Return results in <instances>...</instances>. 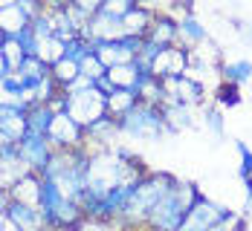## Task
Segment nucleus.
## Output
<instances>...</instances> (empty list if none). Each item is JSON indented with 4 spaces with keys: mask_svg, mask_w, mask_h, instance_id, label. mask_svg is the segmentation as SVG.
<instances>
[{
    "mask_svg": "<svg viewBox=\"0 0 252 231\" xmlns=\"http://www.w3.org/2000/svg\"><path fill=\"white\" fill-rule=\"evenodd\" d=\"M209 41V29L200 24V18L194 15V6H183L177 15V47L194 52Z\"/></svg>",
    "mask_w": 252,
    "mask_h": 231,
    "instance_id": "10",
    "label": "nucleus"
},
{
    "mask_svg": "<svg viewBox=\"0 0 252 231\" xmlns=\"http://www.w3.org/2000/svg\"><path fill=\"white\" fill-rule=\"evenodd\" d=\"M32 26V15L24 0H0V38H18Z\"/></svg>",
    "mask_w": 252,
    "mask_h": 231,
    "instance_id": "13",
    "label": "nucleus"
},
{
    "mask_svg": "<svg viewBox=\"0 0 252 231\" xmlns=\"http://www.w3.org/2000/svg\"><path fill=\"white\" fill-rule=\"evenodd\" d=\"M47 139H50L52 151H78V148H87L84 128L78 125L67 110L52 116V125H50V130H47Z\"/></svg>",
    "mask_w": 252,
    "mask_h": 231,
    "instance_id": "7",
    "label": "nucleus"
},
{
    "mask_svg": "<svg viewBox=\"0 0 252 231\" xmlns=\"http://www.w3.org/2000/svg\"><path fill=\"white\" fill-rule=\"evenodd\" d=\"M18 44L24 47L26 58H38V35L32 32V26H29V29H24V32L18 35Z\"/></svg>",
    "mask_w": 252,
    "mask_h": 231,
    "instance_id": "32",
    "label": "nucleus"
},
{
    "mask_svg": "<svg viewBox=\"0 0 252 231\" xmlns=\"http://www.w3.org/2000/svg\"><path fill=\"white\" fill-rule=\"evenodd\" d=\"M162 90H165V102H174V104H186V107H203L209 90L191 81L189 76H180V78H165L162 81Z\"/></svg>",
    "mask_w": 252,
    "mask_h": 231,
    "instance_id": "12",
    "label": "nucleus"
},
{
    "mask_svg": "<svg viewBox=\"0 0 252 231\" xmlns=\"http://www.w3.org/2000/svg\"><path fill=\"white\" fill-rule=\"evenodd\" d=\"M241 32L247 35V41H252V24H244V26H241Z\"/></svg>",
    "mask_w": 252,
    "mask_h": 231,
    "instance_id": "35",
    "label": "nucleus"
},
{
    "mask_svg": "<svg viewBox=\"0 0 252 231\" xmlns=\"http://www.w3.org/2000/svg\"><path fill=\"white\" fill-rule=\"evenodd\" d=\"M18 154L24 159V165L32 171V174H41L44 177V171H47V165H50L52 159V145L47 136H38V133H26L24 139L18 142Z\"/></svg>",
    "mask_w": 252,
    "mask_h": 231,
    "instance_id": "11",
    "label": "nucleus"
},
{
    "mask_svg": "<svg viewBox=\"0 0 252 231\" xmlns=\"http://www.w3.org/2000/svg\"><path fill=\"white\" fill-rule=\"evenodd\" d=\"M235 148H238V156H241V168H238V174H241L244 185L250 188L252 185V148L247 145V142H238Z\"/></svg>",
    "mask_w": 252,
    "mask_h": 231,
    "instance_id": "30",
    "label": "nucleus"
},
{
    "mask_svg": "<svg viewBox=\"0 0 252 231\" xmlns=\"http://www.w3.org/2000/svg\"><path fill=\"white\" fill-rule=\"evenodd\" d=\"M9 76V70H6V61H3V38H0V78Z\"/></svg>",
    "mask_w": 252,
    "mask_h": 231,
    "instance_id": "34",
    "label": "nucleus"
},
{
    "mask_svg": "<svg viewBox=\"0 0 252 231\" xmlns=\"http://www.w3.org/2000/svg\"><path fill=\"white\" fill-rule=\"evenodd\" d=\"M3 61H6V70H9V73H15V70L26 61V52H24V47L18 44V38H3Z\"/></svg>",
    "mask_w": 252,
    "mask_h": 231,
    "instance_id": "27",
    "label": "nucleus"
},
{
    "mask_svg": "<svg viewBox=\"0 0 252 231\" xmlns=\"http://www.w3.org/2000/svg\"><path fill=\"white\" fill-rule=\"evenodd\" d=\"M6 220L15 226L18 231H50L41 211L35 205H24V203H12L9 200V208H6Z\"/></svg>",
    "mask_w": 252,
    "mask_h": 231,
    "instance_id": "16",
    "label": "nucleus"
},
{
    "mask_svg": "<svg viewBox=\"0 0 252 231\" xmlns=\"http://www.w3.org/2000/svg\"><path fill=\"white\" fill-rule=\"evenodd\" d=\"M189 64H191V52L183 50V47H165V50L157 52V58L151 61V76L165 81V78H180L189 73Z\"/></svg>",
    "mask_w": 252,
    "mask_h": 231,
    "instance_id": "9",
    "label": "nucleus"
},
{
    "mask_svg": "<svg viewBox=\"0 0 252 231\" xmlns=\"http://www.w3.org/2000/svg\"><path fill=\"white\" fill-rule=\"evenodd\" d=\"M220 81L223 84H232V87H244V84H252V61L250 58H229L220 64Z\"/></svg>",
    "mask_w": 252,
    "mask_h": 231,
    "instance_id": "21",
    "label": "nucleus"
},
{
    "mask_svg": "<svg viewBox=\"0 0 252 231\" xmlns=\"http://www.w3.org/2000/svg\"><path fill=\"white\" fill-rule=\"evenodd\" d=\"M81 76L90 78L93 84H96V81H101V78L107 76V67H104V64L99 61V55H96V52H90V55L81 61Z\"/></svg>",
    "mask_w": 252,
    "mask_h": 231,
    "instance_id": "29",
    "label": "nucleus"
},
{
    "mask_svg": "<svg viewBox=\"0 0 252 231\" xmlns=\"http://www.w3.org/2000/svg\"><path fill=\"white\" fill-rule=\"evenodd\" d=\"M136 104H139V96H136L133 90H113V93L107 96V116L122 119V116L130 113Z\"/></svg>",
    "mask_w": 252,
    "mask_h": 231,
    "instance_id": "24",
    "label": "nucleus"
},
{
    "mask_svg": "<svg viewBox=\"0 0 252 231\" xmlns=\"http://www.w3.org/2000/svg\"><path fill=\"white\" fill-rule=\"evenodd\" d=\"M145 41L165 50V47H174L177 44V18L168 12V9H157V18H154L151 29L145 35Z\"/></svg>",
    "mask_w": 252,
    "mask_h": 231,
    "instance_id": "15",
    "label": "nucleus"
},
{
    "mask_svg": "<svg viewBox=\"0 0 252 231\" xmlns=\"http://www.w3.org/2000/svg\"><path fill=\"white\" fill-rule=\"evenodd\" d=\"M50 76H52V81L58 84V90L64 93V90H67V87H70V84H73L78 76H81V64L64 55L61 61H55V64L50 67Z\"/></svg>",
    "mask_w": 252,
    "mask_h": 231,
    "instance_id": "23",
    "label": "nucleus"
},
{
    "mask_svg": "<svg viewBox=\"0 0 252 231\" xmlns=\"http://www.w3.org/2000/svg\"><path fill=\"white\" fill-rule=\"evenodd\" d=\"M67 113L87 130V128H93L99 119L107 116V99L101 96L96 87L93 90H81V93H70L67 96Z\"/></svg>",
    "mask_w": 252,
    "mask_h": 231,
    "instance_id": "6",
    "label": "nucleus"
},
{
    "mask_svg": "<svg viewBox=\"0 0 252 231\" xmlns=\"http://www.w3.org/2000/svg\"><path fill=\"white\" fill-rule=\"evenodd\" d=\"M29 174V168L24 165V159L18 154V145H6V148H0V188H12L15 182L26 177Z\"/></svg>",
    "mask_w": 252,
    "mask_h": 231,
    "instance_id": "18",
    "label": "nucleus"
},
{
    "mask_svg": "<svg viewBox=\"0 0 252 231\" xmlns=\"http://www.w3.org/2000/svg\"><path fill=\"white\" fill-rule=\"evenodd\" d=\"M174 174L168 171H151L142 182H136L130 191H127V203L122 208V217H119V226L125 229H145L151 211L157 208V203L165 197V191L174 185Z\"/></svg>",
    "mask_w": 252,
    "mask_h": 231,
    "instance_id": "1",
    "label": "nucleus"
},
{
    "mask_svg": "<svg viewBox=\"0 0 252 231\" xmlns=\"http://www.w3.org/2000/svg\"><path fill=\"white\" fill-rule=\"evenodd\" d=\"M154 18H157V9L145 6V3H133V9L122 18V35L125 38H142L145 41Z\"/></svg>",
    "mask_w": 252,
    "mask_h": 231,
    "instance_id": "17",
    "label": "nucleus"
},
{
    "mask_svg": "<svg viewBox=\"0 0 252 231\" xmlns=\"http://www.w3.org/2000/svg\"><path fill=\"white\" fill-rule=\"evenodd\" d=\"M6 208H9V191H6V188H0V211L6 214Z\"/></svg>",
    "mask_w": 252,
    "mask_h": 231,
    "instance_id": "33",
    "label": "nucleus"
},
{
    "mask_svg": "<svg viewBox=\"0 0 252 231\" xmlns=\"http://www.w3.org/2000/svg\"><path fill=\"white\" fill-rule=\"evenodd\" d=\"M41 188H44V177L29 171L26 177H21V180L9 188V200H12V203H24V205L38 208V203H41Z\"/></svg>",
    "mask_w": 252,
    "mask_h": 231,
    "instance_id": "20",
    "label": "nucleus"
},
{
    "mask_svg": "<svg viewBox=\"0 0 252 231\" xmlns=\"http://www.w3.org/2000/svg\"><path fill=\"white\" fill-rule=\"evenodd\" d=\"M64 50H67V44L61 41V38H44V41H38V58L47 64V67H52L55 61H61L64 58Z\"/></svg>",
    "mask_w": 252,
    "mask_h": 231,
    "instance_id": "26",
    "label": "nucleus"
},
{
    "mask_svg": "<svg viewBox=\"0 0 252 231\" xmlns=\"http://www.w3.org/2000/svg\"><path fill=\"white\" fill-rule=\"evenodd\" d=\"M215 96V107H220V110H226V107H238L241 104V90L238 87H232V84H218V90L212 93Z\"/></svg>",
    "mask_w": 252,
    "mask_h": 231,
    "instance_id": "28",
    "label": "nucleus"
},
{
    "mask_svg": "<svg viewBox=\"0 0 252 231\" xmlns=\"http://www.w3.org/2000/svg\"><path fill=\"white\" fill-rule=\"evenodd\" d=\"M200 194L203 191L194 185V182L177 177L174 185L165 191V197H162V200L157 203V208L151 211L145 229L148 231H177L183 223H186L189 211H191V205L197 203Z\"/></svg>",
    "mask_w": 252,
    "mask_h": 231,
    "instance_id": "2",
    "label": "nucleus"
},
{
    "mask_svg": "<svg viewBox=\"0 0 252 231\" xmlns=\"http://www.w3.org/2000/svg\"><path fill=\"white\" fill-rule=\"evenodd\" d=\"M38 211L47 223L50 231H76L87 217L78 203L61 197V191L52 185L50 180H44V188H41V203H38Z\"/></svg>",
    "mask_w": 252,
    "mask_h": 231,
    "instance_id": "4",
    "label": "nucleus"
},
{
    "mask_svg": "<svg viewBox=\"0 0 252 231\" xmlns=\"http://www.w3.org/2000/svg\"><path fill=\"white\" fill-rule=\"evenodd\" d=\"M162 119H165L168 133H180V130H189L191 125H194V110L186 107V104L165 102L162 104Z\"/></svg>",
    "mask_w": 252,
    "mask_h": 231,
    "instance_id": "22",
    "label": "nucleus"
},
{
    "mask_svg": "<svg viewBox=\"0 0 252 231\" xmlns=\"http://www.w3.org/2000/svg\"><path fill=\"white\" fill-rule=\"evenodd\" d=\"M52 113L47 104H35V107H29V113H26V133H38V136H47V130L52 125Z\"/></svg>",
    "mask_w": 252,
    "mask_h": 231,
    "instance_id": "25",
    "label": "nucleus"
},
{
    "mask_svg": "<svg viewBox=\"0 0 252 231\" xmlns=\"http://www.w3.org/2000/svg\"><path fill=\"white\" fill-rule=\"evenodd\" d=\"M26 113L29 107L24 104H0V133L12 142H21L26 136Z\"/></svg>",
    "mask_w": 252,
    "mask_h": 231,
    "instance_id": "19",
    "label": "nucleus"
},
{
    "mask_svg": "<svg viewBox=\"0 0 252 231\" xmlns=\"http://www.w3.org/2000/svg\"><path fill=\"white\" fill-rule=\"evenodd\" d=\"M244 226H247V220L241 211H232V208L215 203L212 197L200 194L189 211L186 223L177 231H244Z\"/></svg>",
    "mask_w": 252,
    "mask_h": 231,
    "instance_id": "3",
    "label": "nucleus"
},
{
    "mask_svg": "<svg viewBox=\"0 0 252 231\" xmlns=\"http://www.w3.org/2000/svg\"><path fill=\"white\" fill-rule=\"evenodd\" d=\"M119 122L113 119V116H104L99 119L93 128L84 130V139H87V148L90 151H104V148H113V145H119Z\"/></svg>",
    "mask_w": 252,
    "mask_h": 231,
    "instance_id": "14",
    "label": "nucleus"
},
{
    "mask_svg": "<svg viewBox=\"0 0 252 231\" xmlns=\"http://www.w3.org/2000/svg\"><path fill=\"white\" fill-rule=\"evenodd\" d=\"M203 122H206V128L212 130L215 136H223V110L220 107H215V104H209V107H203Z\"/></svg>",
    "mask_w": 252,
    "mask_h": 231,
    "instance_id": "31",
    "label": "nucleus"
},
{
    "mask_svg": "<svg viewBox=\"0 0 252 231\" xmlns=\"http://www.w3.org/2000/svg\"><path fill=\"white\" fill-rule=\"evenodd\" d=\"M142 38H119V41H101L93 47V52L99 55V61L113 70V67H122V64H133L136 55L142 52Z\"/></svg>",
    "mask_w": 252,
    "mask_h": 231,
    "instance_id": "8",
    "label": "nucleus"
},
{
    "mask_svg": "<svg viewBox=\"0 0 252 231\" xmlns=\"http://www.w3.org/2000/svg\"><path fill=\"white\" fill-rule=\"evenodd\" d=\"M116 122H119V133L133 142H159L168 133L165 119H162V107H151L142 102Z\"/></svg>",
    "mask_w": 252,
    "mask_h": 231,
    "instance_id": "5",
    "label": "nucleus"
}]
</instances>
